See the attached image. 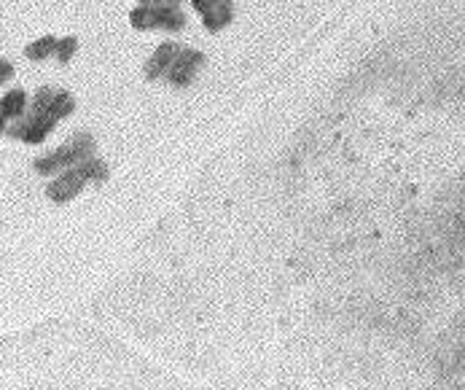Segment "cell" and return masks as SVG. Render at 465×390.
<instances>
[{"label":"cell","instance_id":"obj_1","mask_svg":"<svg viewBox=\"0 0 465 390\" xmlns=\"http://www.w3.org/2000/svg\"><path fill=\"white\" fill-rule=\"evenodd\" d=\"M89 148H92V140H86V137H79V140H73L70 146L57 148L52 156H46V159L35 161V170H40V173H52V170H67V167H73L76 161L86 159V156H89Z\"/></svg>","mask_w":465,"mask_h":390},{"label":"cell","instance_id":"obj_2","mask_svg":"<svg viewBox=\"0 0 465 390\" xmlns=\"http://www.w3.org/2000/svg\"><path fill=\"white\" fill-rule=\"evenodd\" d=\"M84 183H86V178H84V173H81L79 167H67V170H62V175L54 180L52 186H49V197H52L54 202H70L73 197H79L81 194Z\"/></svg>","mask_w":465,"mask_h":390},{"label":"cell","instance_id":"obj_3","mask_svg":"<svg viewBox=\"0 0 465 390\" xmlns=\"http://www.w3.org/2000/svg\"><path fill=\"white\" fill-rule=\"evenodd\" d=\"M54 127H57V119L49 116V113H30V119L25 124H19L13 130V134L19 140H25V143H43Z\"/></svg>","mask_w":465,"mask_h":390},{"label":"cell","instance_id":"obj_4","mask_svg":"<svg viewBox=\"0 0 465 390\" xmlns=\"http://www.w3.org/2000/svg\"><path fill=\"white\" fill-rule=\"evenodd\" d=\"M202 59H205V57H202L200 52H191V49L183 52V49H180V54L175 57L173 67L167 70V79L173 81V84H180V86H183V84H188V81L194 79V73H197V67L202 65Z\"/></svg>","mask_w":465,"mask_h":390},{"label":"cell","instance_id":"obj_5","mask_svg":"<svg viewBox=\"0 0 465 390\" xmlns=\"http://www.w3.org/2000/svg\"><path fill=\"white\" fill-rule=\"evenodd\" d=\"M180 54V46L178 43H161L159 49L154 52V57L148 59V79H159V76H167V70L173 67L175 57Z\"/></svg>","mask_w":465,"mask_h":390},{"label":"cell","instance_id":"obj_6","mask_svg":"<svg viewBox=\"0 0 465 390\" xmlns=\"http://www.w3.org/2000/svg\"><path fill=\"white\" fill-rule=\"evenodd\" d=\"M154 8V27H164V30H180L186 25V16L178 6L170 3H159V6H151Z\"/></svg>","mask_w":465,"mask_h":390},{"label":"cell","instance_id":"obj_7","mask_svg":"<svg viewBox=\"0 0 465 390\" xmlns=\"http://www.w3.org/2000/svg\"><path fill=\"white\" fill-rule=\"evenodd\" d=\"M27 94L22 89H11L8 94H3V100H0V110H3V116L6 119H22L27 110Z\"/></svg>","mask_w":465,"mask_h":390},{"label":"cell","instance_id":"obj_8","mask_svg":"<svg viewBox=\"0 0 465 390\" xmlns=\"http://www.w3.org/2000/svg\"><path fill=\"white\" fill-rule=\"evenodd\" d=\"M231 16H234V11H231L229 0H221V3H215V6L207 13H202V19H205V27H207L210 33H218L221 27H226L229 22H231Z\"/></svg>","mask_w":465,"mask_h":390},{"label":"cell","instance_id":"obj_9","mask_svg":"<svg viewBox=\"0 0 465 390\" xmlns=\"http://www.w3.org/2000/svg\"><path fill=\"white\" fill-rule=\"evenodd\" d=\"M54 49H57V38H54V35H43V38L33 40V43L27 46V57H30L33 62H40V59L52 57Z\"/></svg>","mask_w":465,"mask_h":390},{"label":"cell","instance_id":"obj_10","mask_svg":"<svg viewBox=\"0 0 465 390\" xmlns=\"http://www.w3.org/2000/svg\"><path fill=\"white\" fill-rule=\"evenodd\" d=\"M73 108H76V100H73L70 94L67 92H54V100H52V105H49L46 113L59 121V119H65V116H70V113H73Z\"/></svg>","mask_w":465,"mask_h":390},{"label":"cell","instance_id":"obj_11","mask_svg":"<svg viewBox=\"0 0 465 390\" xmlns=\"http://www.w3.org/2000/svg\"><path fill=\"white\" fill-rule=\"evenodd\" d=\"M79 170L84 173V178H86V180H105V178H108L105 161H100V159H84L79 164Z\"/></svg>","mask_w":465,"mask_h":390},{"label":"cell","instance_id":"obj_12","mask_svg":"<svg viewBox=\"0 0 465 390\" xmlns=\"http://www.w3.org/2000/svg\"><path fill=\"white\" fill-rule=\"evenodd\" d=\"M130 22L137 30H154V8L151 6H137L132 13H130Z\"/></svg>","mask_w":465,"mask_h":390},{"label":"cell","instance_id":"obj_13","mask_svg":"<svg viewBox=\"0 0 465 390\" xmlns=\"http://www.w3.org/2000/svg\"><path fill=\"white\" fill-rule=\"evenodd\" d=\"M79 49V40L73 38V35H67V38L57 40V49H54V57L59 59V62H70L73 59V54Z\"/></svg>","mask_w":465,"mask_h":390},{"label":"cell","instance_id":"obj_14","mask_svg":"<svg viewBox=\"0 0 465 390\" xmlns=\"http://www.w3.org/2000/svg\"><path fill=\"white\" fill-rule=\"evenodd\" d=\"M52 100H54V89H40L35 94V100H33V113H46L49 105H52Z\"/></svg>","mask_w":465,"mask_h":390},{"label":"cell","instance_id":"obj_15","mask_svg":"<svg viewBox=\"0 0 465 390\" xmlns=\"http://www.w3.org/2000/svg\"><path fill=\"white\" fill-rule=\"evenodd\" d=\"M11 76H13V65L8 62V59H0V84L8 81Z\"/></svg>","mask_w":465,"mask_h":390},{"label":"cell","instance_id":"obj_16","mask_svg":"<svg viewBox=\"0 0 465 390\" xmlns=\"http://www.w3.org/2000/svg\"><path fill=\"white\" fill-rule=\"evenodd\" d=\"M213 6H215L213 0H194V8H197L200 13H207L210 8H213Z\"/></svg>","mask_w":465,"mask_h":390},{"label":"cell","instance_id":"obj_17","mask_svg":"<svg viewBox=\"0 0 465 390\" xmlns=\"http://www.w3.org/2000/svg\"><path fill=\"white\" fill-rule=\"evenodd\" d=\"M140 6H159V3H164V0H137Z\"/></svg>","mask_w":465,"mask_h":390},{"label":"cell","instance_id":"obj_18","mask_svg":"<svg viewBox=\"0 0 465 390\" xmlns=\"http://www.w3.org/2000/svg\"><path fill=\"white\" fill-rule=\"evenodd\" d=\"M6 121H8V119H6V116H3V110H0V132L6 130Z\"/></svg>","mask_w":465,"mask_h":390},{"label":"cell","instance_id":"obj_19","mask_svg":"<svg viewBox=\"0 0 465 390\" xmlns=\"http://www.w3.org/2000/svg\"><path fill=\"white\" fill-rule=\"evenodd\" d=\"M164 3H170V6H178V3H180V0H164Z\"/></svg>","mask_w":465,"mask_h":390},{"label":"cell","instance_id":"obj_20","mask_svg":"<svg viewBox=\"0 0 465 390\" xmlns=\"http://www.w3.org/2000/svg\"><path fill=\"white\" fill-rule=\"evenodd\" d=\"M213 3H221V0H213Z\"/></svg>","mask_w":465,"mask_h":390}]
</instances>
